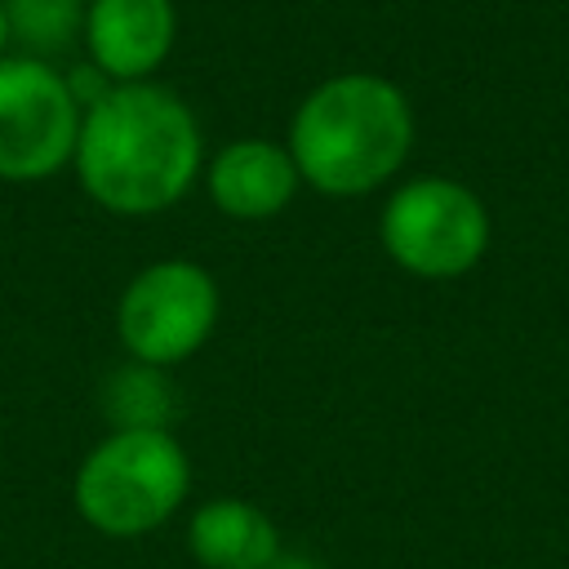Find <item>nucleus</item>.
<instances>
[{
	"instance_id": "nucleus-1",
	"label": "nucleus",
	"mask_w": 569,
	"mask_h": 569,
	"mask_svg": "<svg viewBox=\"0 0 569 569\" xmlns=\"http://www.w3.org/2000/svg\"><path fill=\"white\" fill-rule=\"evenodd\" d=\"M200 160L204 142L191 107L151 80L107 84L84 107L71 156L89 200L120 218L178 204L196 182Z\"/></svg>"
},
{
	"instance_id": "nucleus-2",
	"label": "nucleus",
	"mask_w": 569,
	"mask_h": 569,
	"mask_svg": "<svg viewBox=\"0 0 569 569\" xmlns=\"http://www.w3.org/2000/svg\"><path fill=\"white\" fill-rule=\"evenodd\" d=\"M284 147L298 178L320 196H369L409 160L413 107L396 80L342 71L298 102Z\"/></svg>"
},
{
	"instance_id": "nucleus-3",
	"label": "nucleus",
	"mask_w": 569,
	"mask_h": 569,
	"mask_svg": "<svg viewBox=\"0 0 569 569\" xmlns=\"http://www.w3.org/2000/svg\"><path fill=\"white\" fill-rule=\"evenodd\" d=\"M187 489L191 462L173 431H111L84 453L71 480L76 511L107 538L160 529L182 507Z\"/></svg>"
},
{
	"instance_id": "nucleus-4",
	"label": "nucleus",
	"mask_w": 569,
	"mask_h": 569,
	"mask_svg": "<svg viewBox=\"0 0 569 569\" xmlns=\"http://www.w3.org/2000/svg\"><path fill=\"white\" fill-rule=\"evenodd\" d=\"M387 258L418 280H458L489 249L485 200L453 178H413L396 187L378 218Z\"/></svg>"
},
{
	"instance_id": "nucleus-5",
	"label": "nucleus",
	"mask_w": 569,
	"mask_h": 569,
	"mask_svg": "<svg viewBox=\"0 0 569 569\" xmlns=\"http://www.w3.org/2000/svg\"><path fill=\"white\" fill-rule=\"evenodd\" d=\"M218 325V284L191 258H160L142 267L116 307V329L138 365H182Z\"/></svg>"
},
{
	"instance_id": "nucleus-6",
	"label": "nucleus",
	"mask_w": 569,
	"mask_h": 569,
	"mask_svg": "<svg viewBox=\"0 0 569 569\" xmlns=\"http://www.w3.org/2000/svg\"><path fill=\"white\" fill-rule=\"evenodd\" d=\"M84 107L44 58H0V178L40 182L71 164Z\"/></svg>"
},
{
	"instance_id": "nucleus-7",
	"label": "nucleus",
	"mask_w": 569,
	"mask_h": 569,
	"mask_svg": "<svg viewBox=\"0 0 569 569\" xmlns=\"http://www.w3.org/2000/svg\"><path fill=\"white\" fill-rule=\"evenodd\" d=\"M178 40L173 0H89L84 49L102 80L142 84Z\"/></svg>"
},
{
	"instance_id": "nucleus-8",
	"label": "nucleus",
	"mask_w": 569,
	"mask_h": 569,
	"mask_svg": "<svg viewBox=\"0 0 569 569\" xmlns=\"http://www.w3.org/2000/svg\"><path fill=\"white\" fill-rule=\"evenodd\" d=\"M298 182L289 147L271 138H236L209 164V200L236 222H267L284 213Z\"/></svg>"
},
{
	"instance_id": "nucleus-9",
	"label": "nucleus",
	"mask_w": 569,
	"mask_h": 569,
	"mask_svg": "<svg viewBox=\"0 0 569 569\" xmlns=\"http://www.w3.org/2000/svg\"><path fill=\"white\" fill-rule=\"evenodd\" d=\"M187 547L204 569H262L280 556V529L258 502L213 498L196 507L187 525Z\"/></svg>"
},
{
	"instance_id": "nucleus-10",
	"label": "nucleus",
	"mask_w": 569,
	"mask_h": 569,
	"mask_svg": "<svg viewBox=\"0 0 569 569\" xmlns=\"http://www.w3.org/2000/svg\"><path fill=\"white\" fill-rule=\"evenodd\" d=\"M102 413L116 431H169V418L178 413V391L164 378V369L129 360L107 378Z\"/></svg>"
},
{
	"instance_id": "nucleus-11",
	"label": "nucleus",
	"mask_w": 569,
	"mask_h": 569,
	"mask_svg": "<svg viewBox=\"0 0 569 569\" xmlns=\"http://www.w3.org/2000/svg\"><path fill=\"white\" fill-rule=\"evenodd\" d=\"M9 18L13 44L27 49V58H49L76 44L84 36L89 0H0Z\"/></svg>"
},
{
	"instance_id": "nucleus-12",
	"label": "nucleus",
	"mask_w": 569,
	"mask_h": 569,
	"mask_svg": "<svg viewBox=\"0 0 569 569\" xmlns=\"http://www.w3.org/2000/svg\"><path fill=\"white\" fill-rule=\"evenodd\" d=\"M262 569H325L320 560H311V556H302V551H280L276 560H267Z\"/></svg>"
},
{
	"instance_id": "nucleus-13",
	"label": "nucleus",
	"mask_w": 569,
	"mask_h": 569,
	"mask_svg": "<svg viewBox=\"0 0 569 569\" xmlns=\"http://www.w3.org/2000/svg\"><path fill=\"white\" fill-rule=\"evenodd\" d=\"M13 44V36H9V18H4V4H0V58H4V49Z\"/></svg>"
}]
</instances>
